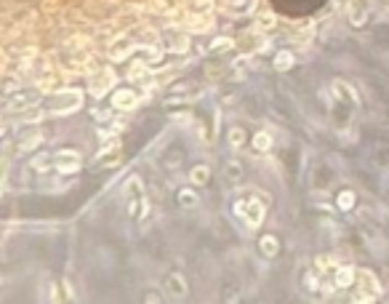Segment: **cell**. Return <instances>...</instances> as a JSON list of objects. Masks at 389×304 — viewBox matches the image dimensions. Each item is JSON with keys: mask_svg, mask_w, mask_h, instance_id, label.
<instances>
[{"mask_svg": "<svg viewBox=\"0 0 389 304\" xmlns=\"http://www.w3.org/2000/svg\"><path fill=\"white\" fill-rule=\"evenodd\" d=\"M357 283H360V296H357L360 302H376L379 299L381 283H379V278H376L370 269H363V272L357 275Z\"/></svg>", "mask_w": 389, "mask_h": 304, "instance_id": "obj_3", "label": "cell"}, {"mask_svg": "<svg viewBox=\"0 0 389 304\" xmlns=\"http://www.w3.org/2000/svg\"><path fill=\"white\" fill-rule=\"evenodd\" d=\"M144 302L157 304V302H163V299H160V294H157V291H147V294H144Z\"/></svg>", "mask_w": 389, "mask_h": 304, "instance_id": "obj_33", "label": "cell"}, {"mask_svg": "<svg viewBox=\"0 0 389 304\" xmlns=\"http://www.w3.org/2000/svg\"><path fill=\"white\" fill-rule=\"evenodd\" d=\"M80 166H83V157L75 150H64L54 155V171H59V173H75V171H80Z\"/></svg>", "mask_w": 389, "mask_h": 304, "instance_id": "obj_6", "label": "cell"}, {"mask_svg": "<svg viewBox=\"0 0 389 304\" xmlns=\"http://www.w3.org/2000/svg\"><path fill=\"white\" fill-rule=\"evenodd\" d=\"M368 21V8L363 3H352L349 5V24L352 27H363Z\"/></svg>", "mask_w": 389, "mask_h": 304, "instance_id": "obj_12", "label": "cell"}, {"mask_svg": "<svg viewBox=\"0 0 389 304\" xmlns=\"http://www.w3.org/2000/svg\"><path fill=\"white\" fill-rule=\"evenodd\" d=\"M336 206H339L341 211H352L354 208V192L352 190H341L339 198H336Z\"/></svg>", "mask_w": 389, "mask_h": 304, "instance_id": "obj_21", "label": "cell"}, {"mask_svg": "<svg viewBox=\"0 0 389 304\" xmlns=\"http://www.w3.org/2000/svg\"><path fill=\"white\" fill-rule=\"evenodd\" d=\"M213 24H216V21H213L211 11H208V14H192V16H189V21H187V27L192 32H208Z\"/></svg>", "mask_w": 389, "mask_h": 304, "instance_id": "obj_10", "label": "cell"}, {"mask_svg": "<svg viewBox=\"0 0 389 304\" xmlns=\"http://www.w3.org/2000/svg\"><path fill=\"white\" fill-rule=\"evenodd\" d=\"M133 48H136V43H131V40H128V43H126V40H120V46H112V48H110V56H112V59H126V56L131 54Z\"/></svg>", "mask_w": 389, "mask_h": 304, "instance_id": "obj_20", "label": "cell"}, {"mask_svg": "<svg viewBox=\"0 0 389 304\" xmlns=\"http://www.w3.org/2000/svg\"><path fill=\"white\" fill-rule=\"evenodd\" d=\"M307 285H309V288H317V280H315V275H307Z\"/></svg>", "mask_w": 389, "mask_h": 304, "instance_id": "obj_34", "label": "cell"}, {"mask_svg": "<svg viewBox=\"0 0 389 304\" xmlns=\"http://www.w3.org/2000/svg\"><path fill=\"white\" fill-rule=\"evenodd\" d=\"M259 251H261V256H267V259L278 256V251H280L278 238H275V235H264V238L259 240Z\"/></svg>", "mask_w": 389, "mask_h": 304, "instance_id": "obj_13", "label": "cell"}, {"mask_svg": "<svg viewBox=\"0 0 389 304\" xmlns=\"http://www.w3.org/2000/svg\"><path fill=\"white\" fill-rule=\"evenodd\" d=\"M291 67H293V54L291 51H278V54H275V70L285 72V70H291Z\"/></svg>", "mask_w": 389, "mask_h": 304, "instance_id": "obj_18", "label": "cell"}, {"mask_svg": "<svg viewBox=\"0 0 389 304\" xmlns=\"http://www.w3.org/2000/svg\"><path fill=\"white\" fill-rule=\"evenodd\" d=\"M136 104H139V96L131 91V88H120V91H115V96H112V107H115V110H133Z\"/></svg>", "mask_w": 389, "mask_h": 304, "instance_id": "obj_9", "label": "cell"}, {"mask_svg": "<svg viewBox=\"0 0 389 304\" xmlns=\"http://www.w3.org/2000/svg\"><path fill=\"white\" fill-rule=\"evenodd\" d=\"M40 144H43V136H40V133H32V136L27 139V142H21V147H19V150H21V152H27V150L40 147Z\"/></svg>", "mask_w": 389, "mask_h": 304, "instance_id": "obj_30", "label": "cell"}, {"mask_svg": "<svg viewBox=\"0 0 389 304\" xmlns=\"http://www.w3.org/2000/svg\"><path fill=\"white\" fill-rule=\"evenodd\" d=\"M333 88H336V94H339V96H341V94H344V96H349V101H352V104H357V94H354L352 88L347 86V83L336 80V83H333Z\"/></svg>", "mask_w": 389, "mask_h": 304, "instance_id": "obj_26", "label": "cell"}, {"mask_svg": "<svg viewBox=\"0 0 389 304\" xmlns=\"http://www.w3.org/2000/svg\"><path fill=\"white\" fill-rule=\"evenodd\" d=\"M126 203H128V216H142V213L149 208V200L144 195V187L136 176L128 179L126 184Z\"/></svg>", "mask_w": 389, "mask_h": 304, "instance_id": "obj_2", "label": "cell"}, {"mask_svg": "<svg viewBox=\"0 0 389 304\" xmlns=\"http://www.w3.org/2000/svg\"><path fill=\"white\" fill-rule=\"evenodd\" d=\"M232 213L238 219H243L251 229H256V227H261V222H264L267 200L259 198V195H253V192H243V195H238V198L232 200Z\"/></svg>", "mask_w": 389, "mask_h": 304, "instance_id": "obj_1", "label": "cell"}, {"mask_svg": "<svg viewBox=\"0 0 389 304\" xmlns=\"http://www.w3.org/2000/svg\"><path fill=\"white\" fill-rule=\"evenodd\" d=\"M187 5H189L192 14H208L211 5H213V0H187Z\"/></svg>", "mask_w": 389, "mask_h": 304, "instance_id": "obj_24", "label": "cell"}, {"mask_svg": "<svg viewBox=\"0 0 389 304\" xmlns=\"http://www.w3.org/2000/svg\"><path fill=\"white\" fill-rule=\"evenodd\" d=\"M179 203H182L184 208H192V206H197V192L192 187H184V190H179Z\"/></svg>", "mask_w": 389, "mask_h": 304, "instance_id": "obj_22", "label": "cell"}, {"mask_svg": "<svg viewBox=\"0 0 389 304\" xmlns=\"http://www.w3.org/2000/svg\"><path fill=\"white\" fill-rule=\"evenodd\" d=\"M275 27V16L272 14H261L256 19V30H261V32H267V30H272Z\"/></svg>", "mask_w": 389, "mask_h": 304, "instance_id": "obj_27", "label": "cell"}, {"mask_svg": "<svg viewBox=\"0 0 389 304\" xmlns=\"http://www.w3.org/2000/svg\"><path fill=\"white\" fill-rule=\"evenodd\" d=\"M171 120L184 126V123H192V115H187V112H171Z\"/></svg>", "mask_w": 389, "mask_h": 304, "instance_id": "obj_32", "label": "cell"}, {"mask_svg": "<svg viewBox=\"0 0 389 304\" xmlns=\"http://www.w3.org/2000/svg\"><path fill=\"white\" fill-rule=\"evenodd\" d=\"M253 5H256V0H227V3H224V8H227V14L243 16V14H251Z\"/></svg>", "mask_w": 389, "mask_h": 304, "instance_id": "obj_11", "label": "cell"}, {"mask_svg": "<svg viewBox=\"0 0 389 304\" xmlns=\"http://www.w3.org/2000/svg\"><path fill=\"white\" fill-rule=\"evenodd\" d=\"M163 294L171 296V299H184V296L189 294V285L187 280H184V275L179 272H171L166 280H163Z\"/></svg>", "mask_w": 389, "mask_h": 304, "instance_id": "obj_7", "label": "cell"}, {"mask_svg": "<svg viewBox=\"0 0 389 304\" xmlns=\"http://www.w3.org/2000/svg\"><path fill=\"white\" fill-rule=\"evenodd\" d=\"M315 264H317L320 272H328V269L336 267V259L333 256H317V259H315Z\"/></svg>", "mask_w": 389, "mask_h": 304, "instance_id": "obj_28", "label": "cell"}, {"mask_svg": "<svg viewBox=\"0 0 389 304\" xmlns=\"http://www.w3.org/2000/svg\"><path fill=\"white\" fill-rule=\"evenodd\" d=\"M83 104V94L80 91H61L56 94L54 99H51V112H56V115H61V112H75L77 107Z\"/></svg>", "mask_w": 389, "mask_h": 304, "instance_id": "obj_4", "label": "cell"}, {"mask_svg": "<svg viewBox=\"0 0 389 304\" xmlns=\"http://www.w3.org/2000/svg\"><path fill=\"white\" fill-rule=\"evenodd\" d=\"M251 144H253V150H256V152H269V150H272V136H269L267 131H259L256 136H253Z\"/></svg>", "mask_w": 389, "mask_h": 304, "instance_id": "obj_17", "label": "cell"}, {"mask_svg": "<svg viewBox=\"0 0 389 304\" xmlns=\"http://www.w3.org/2000/svg\"><path fill=\"white\" fill-rule=\"evenodd\" d=\"M189 48V40L187 35H168V43H166V51H173V54H184Z\"/></svg>", "mask_w": 389, "mask_h": 304, "instance_id": "obj_15", "label": "cell"}, {"mask_svg": "<svg viewBox=\"0 0 389 304\" xmlns=\"http://www.w3.org/2000/svg\"><path fill=\"white\" fill-rule=\"evenodd\" d=\"M112 86H115V72H112V67H101L99 72H93L91 83H88V91H91V96L101 99Z\"/></svg>", "mask_w": 389, "mask_h": 304, "instance_id": "obj_5", "label": "cell"}, {"mask_svg": "<svg viewBox=\"0 0 389 304\" xmlns=\"http://www.w3.org/2000/svg\"><path fill=\"white\" fill-rule=\"evenodd\" d=\"M352 283H354V269L352 267H339L333 272V285H339V288H349Z\"/></svg>", "mask_w": 389, "mask_h": 304, "instance_id": "obj_14", "label": "cell"}, {"mask_svg": "<svg viewBox=\"0 0 389 304\" xmlns=\"http://www.w3.org/2000/svg\"><path fill=\"white\" fill-rule=\"evenodd\" d=\"M208 179H211V168L208 166H195L192 171H189V182L192 184H205Z\"/></svg>", "mask_w": 389, "mask_h": 304, "instance_id": "obj_19", "label": "cell"}, {"mask_svg": "<svg viewBox=\"0 0 389 304\" xmlns=\"http://www.w3.org/2000/svg\"><path fill=\"white\" fill-rule=\"evenodd\" d=\"M37 101V91H19L5 99V110H27Z\"/></svg>", "mask_w": 389, "mask_h": 304, "instance_id": "obj_8", "label": "cell"}, {"mask_svg": "<svg viewBox=\"0 0 389 304\" xmlns=\"http://www.w3.org/2000/svg\"><path fill=\"white\" fill-rule=\"evenodd\" d=\"M224 176H227L229 182H240V179H243V166H240L238 160H227L224 163Z\"/></svg>", "mask_w": 389, "mask_h": 304, "instance_id": "obj_16", "label": "cell"}, {"mask_svg": "<svg viewBox=\"0 0 389 304\" xmlns=\"http://www.w3.org/2000/svg\"><path fill=\"white\" fill-rule=\"evenodd\" d=\"M227 139H229V144H232L235 150H240V147H243V142H245V131L235 126V128H229V136Z\"/></svg>", "mask_w": 389, "mask_h": 304, "instance_id": "obj_23", "label": "cell"}, {"mask_svg": "<svg viewBox=\"0 0 389 304\" xmlns=\"http://www.w3.org/2000/svg\"><path fill=\"white\" fill-rule=\"evenodd\" d=\"M51 163H54V157H48V155H37L35 160H32V168H35V171H48Z\"/></svg>", "mask_w": 389, "mask_h": 304, "instance_id": "obj_29", "label": "cell"}, {"mask_svg": "<svg viewBox=\"0 0 389 304\" xmlns=\"http://www.w3.org/2000/svg\"><path fill=\"white\" fill-rule=\"evenodd\" d=\"M232 46H235L232 38H216V40L211 43V51H213V54H224V51H229Z\"/></svg>", "mask_w": 389, "mask_h": 304, "instance_id": "obj_25", "label": "cell"}, {"mask_svg": "<svg viewBox=\"0 0 389 304\" xmlns=\"http://www.w3.org/2000/svg\"><path fill=\"white\" fill-rule=\"evenodd\" d=\"M144 72H147L144 61H131V67H128V77H131V80H133V77H142Z\"/></svg>", "mask_w": 389, "mask_h": 304, "instance_id": "obj_31", "label": "cell"}]
</instances>
